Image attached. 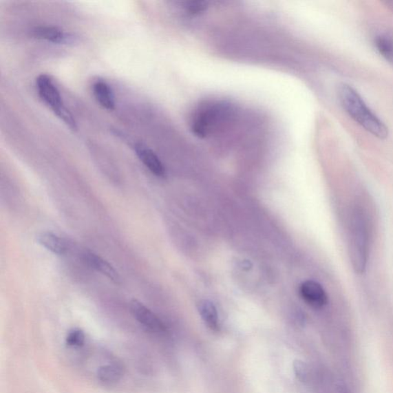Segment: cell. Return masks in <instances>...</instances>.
Returning a JSON list of instances; mask_svg holds the SVG:
<instances>
[{
  "label": "cell",
  "mask_w": 393,
  "mask_h": 393,
  "mask_svg": "<svg viewBox=\"0 0 393 393\" xmlns=\"http://www.w3.org/2000/svg\"><path fill=\"white\" fill-rule=\"evenodd\" d=\"M338 96L343 109L372 136L385 139L389 136L388 128L364 102L361 95L348 84H341L338 89Z\"/></svg>",
  "instance_id": "6da1fadb"
},
{
  "label": "cell",
  "mask_w": 393,
  "mask_h": 393,
  "mask_svg": "<svg viewBox=\"0 0 393 393\" xmlns=\"http://www.w3.org/2000/svg\"><path fill=\"white\" fill-rule=\"evenodd\" d=\"M350 256L358 274H363L368 265L370 253V235L368 222L361 210L352 212L350 224Z\"/></svg>",
  "instance_id": "7a4b0ae2"
},
{
  "label": "cell",
  "mask_w": 393,
  "mask_h": 393,
  "mask_svg": "<svg viewBox=\"0 0 393 393\" xmlns=\"http://www.w3.org/2000/svg\"><path fill=\"white\" fill-rule=\"evenodd\" d=\"M36 84L38 95L43 103L72 130H77L76 119L66 107L61 93L52 78L41 74L37 77Z\"/></svg>",
  "instance_id": "3957f363"
},
{
  "label": "cell",
  "mask_w": 393,
  "mask_h": 393,
  "mask_svg": "<svg viewBox=\"0 0 393 393\" xmlns=\"http://www.w3.org/2000/svg\"><path fill=\"white\" fill-rule=\"evenodd\" d=\"M224 105L210 104L204 106L195 113L191 123V130L200 138L209 135L213 125L224 115Z\"/></svg>",
  "instance_id": "277c9868"
},
{
  "label": "cell",
  "mask_w": 393,
  "mask_h": 393,
  "mask_svg": "<svg viewBox=\"0 0 393 393\" xmlns=\"http://www.w3.org/2000/svg\"><path fill=\"white\" fill-rule=\"evenodd\" d=\"M130 310L136 321L151 332L162 334L167 330L162 319L154 312L136 299L131 302Z\"/></svg>",
  "instance_id": "5b68a950"
},
{
  "label": "cell",
  "mask_w": 393,
  "mask_h": 393,
  "mask_svg": "<svg viewBox=\"0 0 393 393\" xmlns=\"http://www.w3.org/2000/svg\"><path fill=\"white\" fill-rule=\"evenodd\" d=\"M136 156L143 164L153 175L158 178L166 176V169L161 160L158 157L154 151L142 142H135L132 145Z\"/></svg>",
  "instance_id": "8992f818"
},
{
  "label": "cell",
  "mask_w": 393,
  "mask_h": 393,
  "mask_svg": "<svg viewBox=\"0 0 393 393\" xmlns=\"http://www.w3.org/2000/svg\"><path fill=\"white\" fill-rule=\"evenodd\" d=\"M299 293L306 303H308L312 308H322L328 304V295L323 286L317 282H304L299 286Z\"/></svg>",
  "instance_id": "52a82bcc"
},
{
  "label": "cell",
  "mask_w": 393,
  "mask_h": 393,
  "mask_svg": "<svg viewBox=\"0 0 393 393\" xmlns=\"http://www.w3.org/2000/svg\"><path fill=\"white\" fill-rule=\"evenodd\" d=\"M83 257L90 268L99 272L100 274L109 278L116 284L121 283V277L113 266L103 257L89 251H85Z\"/></svg>",
  "instance_id": "ba28073f"
},
{
  "label": "cell",
  "mask_w": 393,
  "mask_h": 393,
  "mask_svg": "<svg viewBox=\"0 0 393 393\" xmlns=\"http://www.w3.org/2000/svg\"><path fill=\"white\" fill-rule=\"evenodd\" d=\"M32 36L51 43L65 44L72 42L73 36L62 29L52 25H39L33 29Z\"/></svg>",
  "instance_id": "9c48e42d"
},
{
  "label": "cell",
  "mask_w": 393,
  "mask_h": 393,
  "mask_svg": "<svg viewBox=\"0 0 393 393\" xmlns=\"http://www.w3.org/2000/svg\"><path fill=\"white\" fill-rule=\"evenodd\" d=\"M93 95L97 103L106 110L112 111L116 109L114 92L111 86L102 79H98L92 85Z\"/></svg>",
  "instance_id": "30bf717a"
},
{
  "label": "cell",
  "mask_w": 393,
  "mask_h": 393,
  "mask_svg": "<svg viewBox=\"0 0 393 393\" xmlns=\"http://www.w3.org/2000/svg\"><path fill=\"white\" fill-rule=\"evenodd\" d=\"M39 244L57 255H64L69 251V244L62 237L52 232H42L37 237Z\"/></svg>",
  "instance_id": "8fae6325"
},
{
  "label": "cell",
  "mask_w": 393,
  "mask_h": 393,
  "mask_svg": "<svg viewBox=\"0 0 393 393\" xmlns=\"http://www.w3.org/2000/svg\"><path fill=\"white\" fill-rule=\"evenodd\" d=\"M125 370L123 363L111 362L99 368L97 377L100 382L105 385H113L121 381L125 375Z\"/></svg>",
  "instance_id": "7c38bea8"
},
{
  "label": "cell",
  "mask_w": 393,
  "mask_h": 393,
  "mask_svg": "<svg viewBox=\"0 0 393 393\" xmlns=\"http://www.w3.org/2000/svg\"><path fill=\"white\" fill-rule=\"evenodd\" d=\"M198 308L204 324L211 330L219 331L221 324H220L219 315L215 305L209 299H203L200 301Z\"/></svg>",
  "instance_id": "4fadbf2b"
},
{
  "label": "cell",
  "mask_w": 393,
  "mask_h": 393,
  "mask_svg": "<svg viewBox=\"0 0 393 393\" xmlns=\"http://www.w3.org/2000/svg\"><path fill=\"white\" fill-rule=\"evenodd\" d=\"M375 45L379 54L393 65V36L388 33L377 36Z\"/></svg>",
  "instance_id": "5bb4252c"
},
{
  "label": "cell",
  "mask_w": 393,
  "mask_h": 393,
  "mask_svg": "<svg viewBox=\"0 0 393 393\" xmlns=\"http://www.w3.org/2000/svg\"><path fill=\"white\" fill-rule=\"evenodd\" d=\"M85 335L84 332L80 329H73L70 331L65 338V343L70 348H79L85 343Z\"/></svg>",
  "instance_id": "9a60e30c"
},
{
  "label": "cell",
  "mask_w": 393,
  "mask_h": 393,
  "mask_svg": "<svg viewBox=\"0 0 393 393\" xmlns=\"http://www.w3.org/2000/svg\"><path fill=\"white\" fill-rule=\"evenodd\" d=\"M208 3L206 2H191L186 6V9L191 13V14H198L206 9Z\"/></svg>",
  "instance_id": "2e32d148"
},
{
  "label": "cell",
  "mask_w": 393,
  "mask_h": 393,
  "mask_svg": "<svg viewBox=\"0 0 393 393\" xmlns=\"http://www.w3.org/2000/svg\"><path fill=\"white\" fill-rule=\"evenodd\" d=\"M294 371L297 378L301 379V381H304L306 375V370L303 362L299 361H295Z\"/></svg>",
  "instance_id": "e0dca14e"
},
{
  "label": "cell",
  "mask_w": 393,
  "mask_h": 393,
  "mask_svg": "<svg viewBox=\"0 0 393 393\" xmlns=\"http://www.w3.org/2000/svg\"><path fill=\"white\" fill-rule=\"evenodd\" d=\"M383 3L386 6V8L393 12V0H385Z\"/></svg>",
  "instance_id": "ac0fdd59"
}]
</instances>
